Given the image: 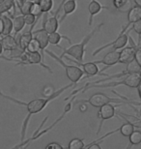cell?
Listing matches in <instances>:
<instances>
[{
	"instance_id": "6da1fadb",
	"label": "cell",
	"mask_w": 141,
	"mask_h": 149,
	"mask_svg": "<svg viewBox=\"0 0 141 149\" xmlns=\"http://www.w3.org/2000/svg\"><path fill=\"white\" fill-rule=\"evenodd\" d=\"M74 84L73 82L69 83V84L63 86L58 90H56L54 93H53L51 96L49 97H44V98H37V99H34L32 101H30L28 103H25V102H22V101L19 100H17V99H14V98L12 97H9L7 95L3 94L1 91H0V95L5 98V99L7 100H10L12 102H15L17 104H19V105H22V106H24L26 109H27V116H26V118L24 119V121H23L22 123V131H20V141H24V138H25V135H26V131H27V128H28V124H29V121H30V118H31L32 115H35L37 114V113L41 112L43 109L46 108V107L49 105V102H51L52 100L56 99V98H58L60 95L63 94L64 92L69 89L70 87H73Z\"/></svg>"
},
{
	"instance_id": "7a4b0ae2",
	"label": "cell",
	"mask_w": 141,
	"mask_h": 149,
	"mask_svg": "<svg viewBox=\"0 0 141 149\" xmlns=\"http://www.w3.org/2000/svg\"><path fill=\"white\" fill-rule=\"evenodd\" d=\"M103 25V23L101 22V23H100V24H98L96 27H94L93 30L90 31L89 33L82 39V41L80 42V43L73 45V46H71L70 47H68V49L63 47L62 49L63 53L62 54H60V57L62 58L63 56H65V55H70L74 59V60H76L78 62H83V60H84L85 47L87 46V44L89 43V41L93 38V36H94L97 32L100 31V29Z\"/></svg>"
},
{
	"instance_id": "3957f363",
	"label": "cell",
	"mask_w": 141,
	"mask_h": 149,
	"mask_svg": "<svg viewBox=\"0 0 141 149\" xmlns=\"http://www.w3.org/2000/svg\"><path fill=\"white\" fill-rule=\"evenodd\" d=\"M141 84V73L137 74H128L122 77V79L118 81H111L106 83H97V84H91L83 88V92L88 90L93 87H100V88H107V87H117L119 85H126L130 88H138Z\"/></svg>"
},
{
	"instance_id": "277c9868",
	"label": "cell",
	"mask_w": 141,
	"mask_h": 149,
	"mask_svg": "<svg viewBox=\"0 0 141 149\" xmlns=\"http://www.w3.org/2000/svg\"><path fill=\"white\" fill-rule=\"evenodd\" d=\"M44 52H46L47 55H49L52 59H54L57 63L59 65H61V66L64 68L66 76L68 77V79H70L71 82H73L74 84H76V83L81 79V77L84 76V71H83L81 68H79V66L66 64L60 56H57L54 52H50V50H46Z\"/></svg>"
},
{
	"instance_id": "5b68a950",
	"label": "cell",
	"mask_w": 141,
	"mask_h": 149,
	"mask_svg": "<svg viewBox=\"0 0 141 149\" xmlns=\"http://www.w3.org/2000/svg\"><path fill=\"white\" fill-rule=\"evenodd\" d=\"M74 98H76V95H74V96H72L71 101L67 104V105L65 106L64 111H63V113H62L61 115L59 116L57 120H55V121L53 122V123H52L51 125H50L49 127H47V128H46V129H44L43 131H42V132H39L38 134H36V135L32 136L31 138L27 139V141H20V143H19V144H17V145H16V146H14V148H22V147H26V146H27V145H28V144H29L30 142H31L32 141H35V139H38L39 138H41L42 136H44V134H47V132H49L50 130H52L53 128H54L57 124L60 123V122H61V121L63 120V118L65 117L66 114H67L68 112H70V111H72V108H73V102H74Z\"/></svg>"
},
{
	"instance_id": "8992f818",
	"label": "cell",
	"mask_w": 141,
	"mask_h": 149,
	"mask_svg": "<svg viewBox=\"0 0 141 149\" xmlns=\"http://www.w3.org/2000/svg\"><path fill=\"white\" fill-rule=\"evenodd\" d=\"M131 23H127L125 26H123L121 32L119 33L118 37H117L115 40L112 41L111 43H107L103 46L100 47L99 49H97L95 52H93L92 55L93 56H96L97 54H99L101 50L106 49H108V47H113V49H123L127 46V44L128 43V28L130 27Z\"/></svg>"
},
{
	"instance_id": "52a82bcc",
	"label": "cell",
	"mask_w": 141,
	"mask_h": 149,
	"mask_svg": "<svg viewBox=\"0 0 141 149\" xmlns=\"http://www.w3.org/2000/svg\"><path fill=\"white\" fill-rule=\"evenodd\" d=\"M31 64L41 65L43 68H44L46 70L49 71L50 74H52L51 68L44 63L41 52H27V50H26V52L20 56L19 59L17 62V65H31Z\"/></svg>"
},
{
	"instance_id": "ba28073f",
	"label": "cell",
	"mask_w": 141,
	"mask_h": 149,
	"mask_svg": "<svg viewBox=\"0 0 141 149\" xmlns=\"http://www.w3.org/2000/svg\"><path fill=\"white\" fill-rule=\"evenodd\" d=\"M66 0H63L61 2V4L59 5L58 9H57L56 13L54 16L52 17H49V13H44L43 14V23H42V25H43V29H44L47 33H52V32H55L58 30L59 28V19H58V13L60 12V10L63 8V4H64V2Z\"/></svg>"
},
{
	"instance_id": "9c48e42d",
	"label": "cell",
	"mask_w": 141,
	"mask_h": 149,
	"mask_svg": "<svg viewBox=\"0 0 141 149\" xmlns=\"http://www.w3.org/2000/svg\"><path fill=\"white\" fill-rule=\"evenodd\" d=\"M77 102H85V103H88L89 105H91L92 107H94V108L100 109L101 107L106 105V104H108V103H122V101L115 99V98H110L109 96H107L106 94L101 93V92H98V93L93 94L89 99L77 101Z\"/></svg>"
},
{
	"instance_id": "30bf717a",
	"label": "cell",
	"mask_w": 141,
	"mask_h": 149,
	"mask_svg": "<svg viewBox=\"0 0 141 149\" xmlns=\"http://www.w3.org/2000/svg\"><path fill=\"white\" fill-rule=\"evenodd\" d=\"M115 115H116V107L112 105L111 103H108V104H106V105L101 107L100 111L98 112V117L100 118V124H99V129L97 131V135L100 134L104 121L113 118Z\"/></svg>"
},
{
	"instance_id": "8fae6325",
	"label": "cell",
	"mask_w": 141,
	"mask_h": 149,
	"mask_svg": "<svg viewBox=\"0 0 141 149\" xmlns=\"http://www.w3.org/2000/svg\"><path fill=\"white\" fill-rule=\"evenodd\" d=\"M119 59H120V52H118L117 49H113L111 52H108L106 53V55L103 56V59H101V60H98V61H94L96 64H103L104 65V68L101 70V73L103 72V71H106L108 69L109 67H112L114 65L118 64L119 62ZM103 74V73H101ZM103 76H108V74H103Z\"/></svg>"
},
{
	"instance_id": "7c38bea8",
	"label": "cell",
	"mask_w": 141,
	"mask_h": 149,
	"mask_svg": "<svg viewBox=\"0 0 141 149\" xmlns=\"http://www.w3.org/2000/svg\"><path fill=\"white\" fill-rule=\"evenodd\" d=\"M128 42L131 43V46L122 49V50L120 52V59L118 64H127L134 58V53H135L137 46L134 44L133 39L130 35H128Z\"/></svg>"
},
{
	"instance_id": "4fadbf2b",
	"label": "cell",
	"mask_w": 141,
	"mask_h": 149,
	"mask_svg": "<svg viewBox=\"0 0 141 149\" xmlns=\"http://www.w3.org/2000/svg\"><path fill=\"white\" fill-rule=\"evenodd\" d=\"M63 57H66L69 61H71V62H73V63L76 64L77 66L82 67V70L84 71V74H86L87 77H94V76H97V74H103L101 73V71L99 70L97 64H96L94 61L83 63V62H78V61L74 60V58L72 59L70 57H68V56H63Z\"/></svg>"
},
{
	"instance_id": "5bb4252c",
	"label": "cell",
	"mask_w": 141,
	"mask_h": 149,
	"mask_svg": "<svg viewBox=\"0 0 141 149\" xmlns=\"http://www.w3.org/2000/svg\"><path fill=\"white\" fill-rule=\"evenodd\" d=\"M33 37H34L36 40L39 42L40 44V47H41V54L42 57H43V60H44V54H46V49L47 46L49 45V33L44 30V29L41 28L39 30L33 32Z\"/></svg>"
},
{
	"instance_id": "9a60e30c",
	"label": "cell",
	"mask_w": 141,
	"mask_h": 149,
	"mask_svg": "<svg viewBox=\"0 0 141 149\" xmlns=\"http://www.w3.org/2000/svg\"><path fill=\"white\" fill-rule=\"evenodd\" d=\"M109 10L108 7L106 6H103L101 4L98 0H91L88 5V11H89V14H90V17H89V20H88V24L89 25H92L93 23V19H94V17L97 16V15L100 13L101 10Z\"/></svg>"
},
{
	"instance_id": "2e32d148",
	"label": "cell",
	"mask_w": 141,
	"mask_h": 149,
	"mask_svg": "<svg viewBox=\"0 0 141 149\" xmlns=\"http://www.w3.org/2000/svg\"><path fill=\"white\" fill-rule=\"evenodd\" d=\"M76 7H77V0H66L64 4H63V12H64V14L61 17V19H59V22L62 23L68 16L74 13V11L76 10Z\"/></svg>"
},
{
	"instance_id": "e0dca14e",
	"label": "cell",
	"mask_w": 141,
	"mask_h": 149,
	"mask_svg": "<svg viewBox=\"0 0 141 149\" xmlns=\"http://www.w3.org/2000/svg\"><path fill=\"white\" fill-rule=\"evenodd\" d=\"M34 26L35 25H31V27H30L28 31L19 35V38H17V44H19V46L22 47V49L26 50L28 44L33 39V28H34Z\"/></svg>"
},
{
	"instance_id": "ac0fdd59",
	"label": "cell",
	"mask_w": 141,
	"mask_h": 149,
	"mask_svg": "<svg viewBox=\"0 0 141 149\" xmlns=\"http://www.w3.org/2000/svg\"><path fill=\"white\" fill-rule=\"evenodd\" d=\"M1 42L3 45V49L6 52H10V50L14 49L15 47L19 46L17 44V39H16L15 36H12L11 34L9 35H3L1 38Z\"/></svg>"
},
{
	"instance_id": "d6986e66",
	"label": "cell",
	"mask_w": 141,
	"mask_h": 149,
	"mask_svg": "<svg viewBox=\"0 0 141 149\" xmlns=\"http://www.w3.org/2000/svg\"><path fill=\"white\" fill-rule=\"evenodd\" d=\"M128 22L133 24V22L141 19V7L137 5L131 6L130 10L128 11Z\"/></svg>"
},
{
	"instance_id": "ffe728a7",
	"label": "cell",
	"mask_w": 141,
	"mask_h": 149,
	"mask_svg": "<svg viewBox=\"0 0 141 149\" xmlns=\"http://www.w3.org/2000/svg\"><path fill=\"white\" fill-rule=\"evenodd\" d=\"M62 39H66L68 42H69V44H72V41H71V39H69L67 36H63V35H61L60 33H58L57 31L55 32H52V33H49V44L50 45H53V46H55L57 47H59V49H63V47L60 46V42H61Z\"/></svg>"
},
{
	"instance_id": "44dd1931",
	"label": "cell",
	"mask_w": 141,
	"mask_h": 149,
	"mask_svg": "<svg viewBox=\"0 0 141 149\" xmlns=\"http://www.w3.org/2000/svg\"><path fill=\"white\" fill-rule=\"evenodd\" d=\"M13 24H14V31L16 34H19L20 31L24 28L25 20H24V15H19V16H15L13 17Z\"/></svg>"
},
{
	"instance_id": "7402d4cb",
	"label": "cell",
	"mask_w": 141,
	"mask_h": 149,
	"mask_svg": "<svg viewBox=\"0 0 141 149\" xmlns=\"http://www.w3.org/2000/svg\"><path fill=\"white\" fill-rule=\"evenodd\" d=\"M113 6L120 12H128L131 7V0H113Z\"/></svg>"
},
{
	"instance_id": "603a6c76",
	"label": "cell",
	"mask_w": 141,
	"mask_h": 149,
	"mask_svg": "<svg viewBox=\"0 0 141 149\" xmlns=\"http://www.w3.org/2000/svg\"><path fill=\"white\" fill-rule=\"evenodd\" d=\"M3 22H4V30H3V35H9L12 34V32L14 31V24H13V19H11V17L7 16V15L3 14L1 15Z\"/></svg>"
},
{
	"instance_id": "cb8c5ba5",
	"label": "cell",
	"mask_w": 141,
	"mask_h": 149,
	"mask_svg": "<svg viewBox=\"0 0 141 149\" xmlns=\"http://www.w3.org/2000/svg\"><path fill=\"white\" fill-rule=\"evenodd\" d=\"M133 131H134V124L130 121H128L127 123H124L119 128V132L121 133V135L123 136H127V138H128L133 134Z\"/></svg>"
},
{
	"instance_id": "d4e9b609",
	"label": "cell",
	"mask_w": 141,
	"mask_h": 149,
	"mask_svg": "<svg viewBox=\"0 0 141 149\" xmlns=\"http://www.w3.org/2000/svg\"><path fill=\"white\" fill-rule=\"evenodd\" d=\"M126 72L127 74H137V73H141V67L140 65L137 63V61L135 59H133L131 60L128 63L126 64Z\"/></svg>"
},
{
	"instance_id": "484cf974",
	"label": "cell",
	"mask_w": 141,
	"mask_h": 149,
	"mask_svg": "<svg viewBox=\"0 0 141 149\" xmlns=\"http://www.w3.org/2000/svg\"><path fill=\"white\" fill-rule=\"evenodd\" d=\"M38 3L40 4L42 13H50L51 9L53 7V1L52 0H39Z\"/></svg>"
},
{
	"instance_id": "4316f807",
	"label": "cell",
	"mask_w": 141,
	"mask_h": 149,
	"mask_svg": "<svg viewBox=\"0 0 141 149\" xmlns=\"http://www.w3.org/2000/svg\"><path fill=\"white\" fill-rule=\"evenodd\" d=\"M68 148L69 149H82V148H85V143L82 139L74 138L69 142Z\"/></svg>"
},
{
	"instance_id": "83f0119b",
	"label": "cell",
	"mask_w": 141,
	"mask_h": 149,
	"mask_svg": "<svg viewBox=\"0 0 141 149\" xmlns=\"http://www.w3.org/2000/svg\"><path fill=\"white\" fill-rule=\"evenodd\" d=\"M128 141H130V146L140 144L141 143V131H133V134L128 136Z\"/></svg>"
},
{
	"instance_id": "f1b7e54d",
	"label": "cell",
	"mask_w": 141,
	"mask_h": 149,
	"mask_svg": "<svg viewBox=\"0 0 141 149\" xmlns=\"http://www.w3.org/2000/svg\"><path fill=\"white\" fill-rule=\"evenodd\" d=\"M26 50H27V52H41L40 44H39V42L36 40L34 37H33V39L28 44Z\"/></svg>"
},
{
	"instance_id": "f546056e",
	"label": "cell",
	"mask_w": 141,
	"mask_h": 149,
	"mask_svg": "<svg viewBox=\"0 0 141 149\" xmlns=\"http://www.w3.org/2000/svg\"><path fill=\"white\" fill-rule=\"evenodd\" d=\"M30 14L34 15V16L37 17L39 19L40 17L43 16V13H42V10H41V7H40V4L38 2H33L31 7H30Z\"/></svg>"
},
{
	"instance_id": "4dcf8cb0",
	"label": "cell",
	"mask_w": 141,
	"mask_h": 149,
	"mask_svg": "<svg viewBox=\"0 0 141 149\" xmlns=\"http://www.w3.org/2000/svg\"><path fill=\"white\" fill-rule=\"evenodd\" d=\"M56 90L54 89V86H53L51 83H47L43 87L42 89V94H43L44 97H49L54 93Z\"/></svg>"
},
{
	"instance_id": "1f68e13d",
	"label": "cell",
	"mask_w": 141,
	"mask_h": 149,
	"mask_svg": "<svg viewBox=\"0 0 141 149\" xmlns=\"http://www.w3.org/2000/svg\"><path fill=\"white\" fill-rule=\"evenodd\" d=\"M24 20H25V24L26 25H36V23L38 22V19L34 15L32 14H26L24 15Z\"/></svg>"
},
{
	"instance_id": "d6a6232c",
	"label": "cell",
	"mask_w": 141,
	"mask_h": 149,
	"mask_svg": "<svg viewBox=\"0 0 141 149\" xmlns=\"http://www.w3.org/2000/svg\"><path fill=\"white\" fill-rule=\"evenodd\" d=\"M131 29H133V30L137 34V36H138V45L140 46V43H141V19L133 22Z\"/></svg>"
},
{
	"instance_id": "836d02e7",
	"label": "cell",
	"mask_w": 141,
	"mask_h": 149,
	"mask_svg": "<svg viewBox=\"0 0 141 149\" xmlns=\"http://www.w3.org/2000/svg\"><path fill=\"white\" fill-rule=\"evenodd\" d=\"M32 3L31 1H26L24 4L22 5V7L19 9V11H20V13H22V15H26V14H29L30 13V7H31V5H32Z\"/></svg>"
},
{
	"instance_id": "e575fe53",
	"label": "cell",
	"mask_w": 141,
	"mask_h": 149,
	"mask_svg": "<svg viewBox=\"0 0 141 149\" xmlns=\"http://www.w3.org/2000/svg\"><path fill=\"white\" fill-rule=\"evenodd\" d=\"M46 149H63V146L58 142H50L46 146Z\"/></svg>"
},
{
	"instance_id": "d590c367",
	"label": "cell",
	"mask_w": 141,
	"mask_h": 149,
	"mask_svg": "<svg viewBox=\"0 0 141 149\" xmlns=\"http://www.w3.org/2000/svg\"><path fill=\"white\" fill-rule=\"evenodd\" d=\"M134 59L137 61V63H138L140 65L141 67V47H136L135 49V53H134Z\"/></svg>"
},
{
	"instance_id": "8d00e7d4",
	"label": "cell",
	"mask_w": 141,
	"mask_h": 149,
	"mask_svg": "<svg viewBox=\"0 0 141 149\" xmlns=\"http://www.w3.org/2000/svg\"><path fill=\"white\" fill-rule=\"evenodd\" d=\"M76 103H80L78 108H79V111L81 112H85L87 111V109H88V108H87V104L85 102H76Z\"/></svg>"
},
{
	"instance_id": "74e56055",
	"label": "cell",
	"mask_w": 141,
	"mask_h": 149,
	"mask_svg": "<svg viewBox=\"0 0 141 149\" xmlns=\"http://www.w3.org/2000/svg\"><path fill=\"white\" fill-rule=\"evenodd\" d=\"M3 30H4V22H3L2 17L0 16V36H2Z\"/></svg>"
},
{
	"instance_id": "f35d334b",
	"label": "cell",
	"mask_w": 141,
	"mask_h": 149,
	"mask_svg": "<svg viewBox=\"0 0 141 149\" xmlns=\"http://www.w3.org/2000/svg\"><path fill=\"white\" fill-rule=\"evenodd\" d=\"M26 1H27V0H16V4L17 6V8H19V10L22 7V5L24 4Z\"/></svg>"
},
{
	"instance_id": "ab89813d",
	"label": "cell",
	"mask_w": 141,
	"mask_h": 149,
	"mask_svg": "<svg viewBox=\"0 0 141 149\" xmlns=\"http://www.w3.org/2000/svg\"><path fill=\"white\" fill-rule=\"evenodd\" d=\"M0 59H3V60H6V61H9V62H16V63H17V60H15V59H12L10 57H8V56L0 55Z\"/></svg>"
},
{
	"instance_id": "60d3db41",
	"label": "cell",
	"mask_w": 141,
	"mask_h": 149,
	"mask_svg": "<svg viewBox=\"0 0 141 149\" xmlns=\"http://www.w3.org/2000/svg\"><path fill=\"white\" fill-rule=\"evenodd\" d=\"M133 124H134V127L141 128V119H139V120H137L136 123H133Z\"/></svg>"
},
{
	"instance_id": "b9f144b4",
	"label": "cell",
	"mask_w": 141,
	"mask_h": 149,
	"mask_svg": "<svg viewBox=\"0 0 141 149\" xmlns=\"http://www.w3.org/2000/svg\"><path fill=\"white\" fill-rule=\"evenodd\" d=\"M3 52H4V49H3V45H2L1 39H0V55H2Z\"/></svg>"
},
{
	"instance_id": "7bdbcfd3",
	"label": "cell",
	"mask_w": 141,
	"mask_h": 149,
	"mask_svg": "<svg viewBox=\"0 0 141 149\" xmlns=\"http://www.w3.org/2000/svg\"><path fill=\"white\" fill-rule=\"evenodd\" d=\"M133 2H134V4H135V5L141 7V0H133Z\"/></svg>"
},
{
	"instance_id": "ee69618b",
	"label": "cell",
	"mask_w": 141,
	"mask_h": 149,
	"mask_svg": "<svg viewBox=\"0 0 141 149\" xmlns=\"http://www.w3.org/2000/svg\"><path fill=\"white\" fill-rule=\"evenodd\" d=\"M138 94H139V97L141 99V84L139 85V87H138Z\"/></svg>"
},
{
	"instance_id": "f6af8a7d",
	"label": "cell",
	"mask_w": 141,
	"mask_h": 149,
	"mask_svg": "<svg viewBox=\"0 0 141 149\" xmlns=\"http://www.w3.org/2000/svg\"><path fill=\"white\" fill-rule=\"evenodd\" d=\"M28 1H31V2H38L39 0H28Z\"/></svg>"
},
{
	"instance_id": "bcb514c9",
	"label": "cell",
	"mask_w": 141,
	"mask_h": 149,
	"mask_svg": "<svg viewBox=\"0 0 141 149\" xmlns=\"http://www.w3.org/2000/svg\"><path fill=\"white\" fill-rule=\"evenodd\" d=\"M4 1H5V0H0V4H2V3L4 2Z\"/></svg>"
}]
</instances>
